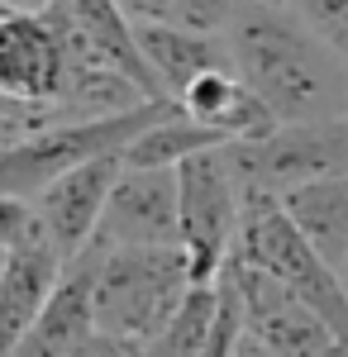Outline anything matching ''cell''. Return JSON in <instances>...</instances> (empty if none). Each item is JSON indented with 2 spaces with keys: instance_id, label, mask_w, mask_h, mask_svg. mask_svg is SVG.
Returning a JSON list of instances; mask_svg holds the SVG:
<instances>
[{
  "instance_id": "1",
  "label": "cell",
  "mask_w": 348,
  "mask_h": 357,
  "mask_svg": "<svg viewBox=\"0 0 348 357\" xmlns=\"http://www.w3.org/2000/svg\"><path fill=\"white\" fill-rule=\"evenodd\" d=\"M229 67L277 124H315L348 114V57L324 48L310 29L287 15V5L243 0L224 29Z\"/></svg>"
},
{
  "instance_id": "2",
  "label": "cell",
  "mask_w": 348,
  "mask_h": 357,
  "mask_svg": "<svg viewBox=\"0 0 348 357\" xmlns=\"http://www.w3.org/2000/svg\"><path fill=\"white\" fill-rule=\"evenodd\" d=\"M91 305L96 329L124 343H153L191 296V267L182 248H91Z\"/></svg>"
},
{
  "instance_id": "3",
  "label": "cell",
  "mask_w": 348,
  "mask_h": 357,
  "mask_svg": "<svg viewBox=\"0 0 348 357\" xmlns=\"http://www.w3.org/2000/svg\"><path fill=\"white\" fill-rule=\"evenodd\" d=\"M234 257L258 267V272L277 276L291 296L310 305L320 314L334 338L348 343V286L334 267H324L310 252V243L291 229V220L282 215V205L268 195H243V224H239V243Z\"/></svg>"
},
{
  "instance_id": "4",
  "label": "cell",
  "mask_w": 348,
  "mask_h": 357,
  "mask_svg": "<svg viewBox=\"0 0 348 357\" xmlns=\"http://www.w3.org/2000/svg\"><path fill=\"white\" fill-rule=\"evenodd\" d=\"M177 105H138L129 114H110V119H86V124H53L43 134L24 138L20 148H10L0 158V195L15 200H34L53 186L57 176L77 172V167L96 162V158H115L134 143L148 124H158L162 114Z\"/></svg>"
},
{
  "instance_id": "5",
  "label": "cell",
  "mask_w": 348,
  "mask_h": 357,
  "mask_svg": "<svg viewBox=\"0 0 348 357\" xmlns=\"http://www.w3.org/2000/svg\"><path fill=\"white\" fill-rule=\"evenodd\" d=\"M229 167L243 195H268V200L348 176V114L315 124H277L258 143H229Z\"/></svg>"
},
{
  "instance_id": "6",
  "label": "cell",
  "mask_w": 348,
  "mask_h": 357,
  "mask_svg": "<svg viewBox=\"0 0 348 357\" xmlns=\"http://www.w3.org/2000/svg\"><path fill=\"white\" fill-rule=\"evenodd\" d=\"M177 195H182V252L191 267V286H215L243 224V191L229 167V148L196 153L177 167Z\"/></svg>"
},
{
  "instance_id": "7",
  "label": "cell",
  "mask_w": 348,
  "mask_h": 357,
  "mask_svg": "<svg viewBox=\"0 0 348 357\" xmlns=\"http://www.w3.org/2000/svg\"><path fill=\"white\" fill-rule=\"evenodd\" d=\"M96 252L124 248H182V195L177 172L153 167H119L110 191L106 220L96 229Z\"/></svg>"
},
{
  "instance_id": "8",
  "label": "cell",
  "mask_w": 348,
  "mask_h": 357,
  "mask_svg": "<svg viewBox=\"0 0 348 357\" xmlns=\"http://www.w3.org/2000/svg\"><path fill=\"white\" fill-rule=\"evenodd\" d=\"M224 272H229L234 291H239L243 333H248L258 348H268L272 357H320L329 343H344V338H334L329 324H324L300 296H291L277 276L258 272V267H248L239 257H229Z\"/></svg>"
},
{
  "instance_id": "9",
  "label": "cell",
  "mask_w": 348,
  "mask_h": 357,
  "mask_svg": "<svg viewBox=\"0 0 348 357\" xmlns=\"http://www.w3.org/2000/svg\"><path fill=\"white\" fill-rule=\"evenodd\" d=\"M124 167V153L115 158H96V162L77 167L67 176H57L43 195H34V215H38V229L43 238L62 257V267H72L77 257L91 252L96 243V229L106 220L110 191H115V176Z\"/></svg>"
},
{
  "instance_id": "10",
  "label": "cell",
  "mask_w": 348,
  "mask_h": 357,
  "mask_svg": "<svg viewBox=\"0 0 348 357\" xmlns=\"http://www.w3.org/2000/svg\"><path fill=\"white\" fill-rule=\"evenodd\" d=\"M62 72H67V43L48 15H5L0 20V96L53 110Z\"/></svg>"
},
{
  "instance_id": "11",
  "label": "cell",
  "mask_w": 348,
  "mask_h": 357,
  "mask_svg": "<svg viewBox=\"0 0 348 357\" xmlns=\"http://www.w3.org/2000/svg\"><path fill=\"white\" fill-rule=\"evenodd\" d=\"M48 20H53L57 29H67L77 43H86L91 53L101 57L106 67H115L129 86H138L143 100H153V105H172V100L162 96L158 77L148 72L143 53H138L134 24L124 20V10H119L115 0H53V5H48Z\"/></svg>"
},
{
  "instance_id": "12",
  "label": "cell",
  "mask_w": 348,
  "mask_h": 357,
  "mask_svg": "<svg viewBox=\"0 0 348 357\" xmlns=\"http://www.w3.org/2000/svg\"><path fill=\"white\" fill-rule=\"evenodd\" d=\"M91 252L77 257L62 281H57L53 301L43 305V314L34 319V329L20 338V348L10 357H72L96 338V305H91Z\"/></svg>"
},
{
  "instance_id": "13",
  "label": "cell",
  "mask_w": 348,
  "mask_h": 357,
  "mask_svg": "<svg viewBox=\"0 0 348 357\" xmlns=\"http://www.w3.org/2000/svg\"><path fill=\"white\" fill-rule=\"evenodd\" d=\"M134 38L172 105L191 82H201L210 72H229V43L219 33H196L182 24H134Z\"/></svg>"
},
{
  "instance_id": "14",
  "label": "cell",
  "mask_w": 348,
  "mask_h": 357,
  "mask_svg": "<svg viewBox=\"0 0 348 357\" xmlns=\"http://www.w3.org/2000/svg\"><path fill=\"white\" fill-rule=\"evenodd\" d=\"M62 272L67 267L48 248V238H34L29 248L10 252L5 276H0V357H10L20 348V338L34 329V319L43 314V305L53 301Z\"/></svg>"
},
{
  "instance_id": "15",
  "label": "cell",
  "mask_w": 348,
  "mask_h": 357,
  "mask_svg": "<svg viewBox=\"0 0 348 357\" xmlns=\"http://www.w3.org/2000/svg\"><path fill=\"white\" fill-rule=\"evenodd\" d=\"M177 110L187 114L191 124L215 129L224 143H258V138H268L272 129H277L272 110L234 77V67L191 82L187 91L177 96Z\"/></svg>"
},
{
  "instance_id": "16",
  "label": "cell",
  "mask_w": 348,
  "mask_h": 357,
  "mask_svg": "<svg viewBox=\"0 0 348 357\" xmlns=\"http://www.w3.org/2000/svg\"><path fill=\"white\" fill-rule=\"evenodd\" d=\"M277 205L291 220L296 234L310 243V252L320 257L324 267H334V272L344 276V262H348V176L287 191Z\"/></svg>"
},
{
  "instance_id": "17",
  "label": "cell",
  "mask_w": 348,
  "mask_h": 357,
  "mask_svg": "<svg viewBox=\"0 0 348 357\" xmlns=\"http://www.w3.org/2000/svg\"><path fill=\"white\" fill-rule=\"evenodd\" d=\"M215 148H229L215 129L191 124L182 110L162 114L158 124H148L143 134L124 148V167H153V172H177L182 162H191L196 153H215Z\"/></svg>"
},
{
  "instance_id": "18",
  "label": "cell",
  "mask_w": 348,
  "mask_h": 357,
  "mask_svg": "<svg viewBox=\"0 0 348 357\" xmlns=\"http://www.w3.org/2000/svg\"><path fill=\"white\" fill-rule=\"evenodd\" d=\"M215 314H219V291L215 286H191L187 305L148 343V357H201L215 333Z\"/></svg>"
},
{
  "instance_id": "19",
  "label": "cell",
  "mask_w": 348,
  "mask_h": 357,
  "mask_svg": "<svg viewBox=\"0 0 348 357\" xmlns=\"http://www.w3.org/2000/svg\"><path fill=\"white\" fill-rule=\"evenodd\" d=\"M287 15L310 29L324 48L348 57V0H287Z\"/></svg>"
},
{
  "instance_id": "20",
  "label": "cell",
  "mask_w": 348,
  "mask_h": 357,
  "mask_svg": "<svg viewBox=\"0 0 348 357\" xmlns=\"http://www.w3.org/2000/svg\"><path fill=\"white\" fill-rule=\"evenodd\" d=\"M53 124H62V114H57V110H43V105H20V100L0 96V158H5L10 148H20L24 138L53 129Z\"/></svg>"
},
{
  "instance_id": "21",
  "label": "cell",
  "mask_w": 348,
  "mask_h": 357,
  "mask_svg": "<svg viewBox=\"0 0 348 357\" xmlns=\"http://www.w3.org/2000/svg\"><path fill=\"white\" fill-rule=\"evenodd\" d=\"M34 238H43L38 215H34V200H15V195H0V252H20Z\"/></svg>"
},
{
  "instance_id": "22",
  "label": "cell",
  "mask_w": 348,
  "mask_h": 357,
  "mask_svg": "<svg viewBox=\"0 0 348 357\" xmlns=\"http://www.w3.org/2000/svg\"><path fill=\"white\" fill-rule=\"evenodd\" d=\"M239 10H243V0H177V20L172 24L196 29V33H224Z\"/></svg>"
},
{
  "instance_id": "23",
  "label": "cell",
  "mask_w": 348,
  "mask_h": 357,
  "mask_svg": "<svg viewBox=\"0 0 348 357\" xmlns=\"http://www.w3.org/2000/svg\"><path fill=\"white\" fill-rule=\"evenodd\" d=\"M124 10L129 24H172L177 20V0H115Z\"/></svg>"
},
{
  "instance_id": "24",
  "label": "cell",
  "mask_w": 348,
  "mask_h": 357,
  "mask_svg": "<svg viewBox=\"0 0 348 357\" xmlns=\"http://www.w3.org/2000/svg\"><path fill=\"white\" fill-rule=\"evenodd\" d=\"M72 357H148V343H124V338H106L96 333L86 348H77Z\"/></svg>"
},
{
  "instance_id": "25",
  "label": "cell",
  "mask_w": 348,
  "mask_h": 357,
  "mask_svg": "<svg viewBox=\"0 0 348 357\" xmlns=\"http://www.w3.org/2000/svg\"><path fill=\"white\" fill-rule=\"evenodd\" d=\"M48 5L53 0H0L5 15H48Z\"/></svg>"
},
{
  "instance_id": "26",
  "label": "cell",
  "mask_w": 348,
  "mask_h": 357,
  "mask_svg": "<svg viewBox=\"0 0 348 357\" xmlns=\"http://www.w3.org/2000/svg\"><path fill=\"white\" fill-rule=\"evenodd\" d=\"M320 357H348V343H329V348H324Z\"/></svg>"
},
{
  "instance_id": "27",
  "label": "cell",
  "mask_w": 348,
  "mask_h": 357,
  "mask_svg": "<svg viewBox=\"0 0 348 357\" xmlns=\"http://www.w3.org/2000/svg\"><path fill=\"white\" fill-rule=\"evenodd\" d=\"M5 262H10V252H0V276H5Z\"/></svg>"
},
{
  "instance_id": "28",
  "label": "cell",
  "mask_w": 348,
  "mask_h": 357,
  "mask_svg": "<svg viewBox=\"0 0 348 357\" xmlns=\"http://www.w3.org/2000/svg\"><path fill=\"white\" fill-rule=\"evenodd\" d=\"M258 5H287V0H258Z\"/></svg>"
},
{
  "instance_id": "29",
  "label": "cell",
  "mask_w": 348,
  "mask_h": 357,
  "mask_svg": "<svg viewBox=\"0 0 348 357\" xmlns=\"http://www.w3.org/2000/svg\"><path fill=\"white\" fill-rule=\"evenodd\" d=\"M344 286H348V262H344Z\"/></svg>"
},
{
  "instance_id": "30",
  "label": "cell",
  "mask_w": 348,
  "mask_h": 357,
  "mask_svg": "<svg viewBox=\"0 0 348 357\" xmlns=\"http://www.w3.org/2000/svg\"><path fill=\"white\" fill-rule=\"evenodd\" d=\"M0 20H5V10H0Z\"/></svg>"
}]
</instances>
